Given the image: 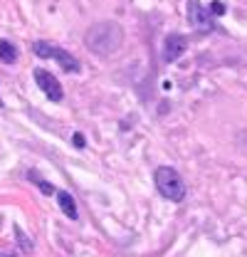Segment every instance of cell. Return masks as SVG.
<instances>
[{
  "label": "cell",
  "instance_id": "1",
  "mask_svg": "<svg viewBox=\"0 0 247 257\" xmlns=\"http://www.w3.org/2000/svg\"><path fill=\"white\" fill-rule=\"evenodd\" d=\"M84 42H87V47L92 50L94 55L106 57V55H114V52L121 47L124 30H121V25H116V23H111V20L96 23V25H92V28L87 30Z\"/></svg>",
  "mask_w": 247,
  "mask_h": 257
},
{
  "label": "cell",
  "instance_id": "2",
  "mask_svg": "<svg viewBox=\"0 0 247 257\" xmlns=\"http://www.w3.org/2000/svg\"><path fill=\"white\" fill-rule=\"evenodd\" d=\"M156 186H158V191L163 198H168V200H176V203H181L185 198V183L183 178L178 176V171L176 168H171V166H161L158 171H156Z\"/></svg>",
  "mask_w": 247,
  "mask_h": 257
},
{
  "label": "cell",
  "instance_id": "3",
  "mask_svg": "<svg viewBox=\"0 0 247 257\" xmlns=\"http://www.w3.org/2000/svg\"><path fill=\"white\" fill-rule=\"evenodd\" d=\"M32 50H35V55L42 57V60H57V62L62 64V69H67V72H79V62H77L69 52H64L62 47H57V45H50V42H35Z\"/></svg>",
  "mask_w": 247,
  "mask_h": 257
},
{
  "label": "cell",
  "instance_id": "4",
  "mask_svg": "<svg viewBox=\"0 0 247 257\" xmlns=\"http://www.w3.org/2000/svg\"><path fill=\"white\" fill-rule=\"evenodd\" d=\"M185 15H188V23L200 32H210L213 30V20H210V13L198 3V0H188V8H185Z\"/></svg>",
  "mask_w": 247,
  "mask_h": 257
},
{
  "label": "cell",
  "instance_id": "5",
  "mask_svg": "<svg viewBox=\"0 0 247 257\" xmlns=\"http://www.w3.org/2000/svg\"><path fill=\"white\" fill-rule=\"evenodd\" d=\"M35 82H37V87L50 96L52 101H62V96H64L62 94V84L57 82L55 74H50L47 69H35Z\"/></svg>",
  "mask_w": 247,
  "mask_h": 257
},
{
  "label": "cell",
  "instance_id": "6",
  "mask_svg": "<svg viewBox=\"0 0 247 257\" xmlns=\"http://www.w3.org/2000/svg\"><path fill=\"white\" fill-rule=\"evenodd\" d=\"M185 50H188V40L183 35H168L166 42H163V60L166 62H176Z\"/></svg>",
  "mask_w": 247,
  "mask_h": 257
},
{
  "label": "cell",
  "instance_id": "7",
  "mask_svg": "<svg viewBox=\"0 0 247 257\" xmlns=\"http://www.w3.org/2000/svg\"><path fill=\"white\" fill-rule=\"evenodd\" d=\"M57 200H60V208L64 210V215H69L72 220H77V205H74V198L69 193H57Z\"/></svg>",
  "mask_w": 247,
  "mask_h": 257
},
{
  "label": "cell",
  "instance_id": "8",
  "mask_svg": "<svg viewBox=\"0 0 247 257\" xmlns=\"http://www.w3.org/2000/svg\"><path fill=\"white\" fill-rule=\"evenodd\" d=\"M15 60H18V52H15V47H13L8 40H0V62L13 64Z\"/></svg>",
  "mask_w": 247,
  "mask_h": 257
},
{
  "label": "cell",
  "instance_id": "9",
  "mask_svg": "<svg viewBox=\"0 0 247 257\" xmlns=\"http://www.w3.org/2000/svg\"><path fill=\"white\" fill-rule=\"evenodd\" d=\"M15 237H18L20 247H23L25 252H30V250H32V240H28V237H25V232H23L20 227H15Z\"/></svg>",
  "mask_w": 247,
  "mask_h": 257
},
{
  "label": "cell",
  "instance_id": "10",
  "mask_svg": "<svg viewBox=\"0 0 247 257\" xmlns=\"http://www.w3.org/2000/svg\"><path fill=\"white\" fill-rule=\"evenodd\" d=\"M210 10H213V15H222V13H225V5H222V3H213V5H210Z\"/></svg>",
  "mask_w": 247,
  "mask_h": 257
},
{
  "label": "cell",
  "instance_id": "11",
  "mask_svg": "<svg viewBox=\"0 0 247 257\" xmlns=\"http://www.w3.org/2000/svg\"><path fill=\"white\" fill-rule=\"evenodd\" d=\"M37 186L42 188V193H47V195H50V193H55V188H52L50 183H42V181H37Z\"/></svg>",
  "mask_w": 247,
  "mask_h": 257
},
{
  "label": "cell",
  "instance_id": "12",
  "mask_svg": "<svg viewBox=\"0 0 247 257\" xmlns=\"http://www.w3.org/2000/svg\"><path fill=\"white\" fill-rule=\"evenodd\" d=\"M74 144H77V146H84V139H82V134H77V136H74Z\"/></svg>",
  "mask_w": 247,
  "mask_h": 257
},
{
  "label": "cell",
  "instance_id": "13",
  "mask_svg": "<svg viewBox=\"0 0 247 257\" xmlns=\"http://www.w3.org/2000/svg\"><path fill=\"white\" fill-rule=\"evenodd\" d=\"M0 257H15V255H0Z\"/></svg>",
  "mask_w": 247,
  "mask_h": 257
},
{
  "label": "cell",
  "instance_id": "14",
  "mask_svg": "<svg viewBox=\"0 0 247 257\" xmlns=\"http://www.w3.org/2000/svg\"><path fill=\"white\" fill-rule=\"evenodd\" d=\"M0 104H3V101H0Z\"/></svg>",
  "mask_w": 247,
  "mask_h": 257
}]
</instances>
